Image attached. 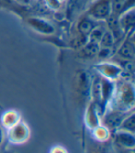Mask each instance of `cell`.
Listing matches in <instances>:
<instances>
[{"instance_id": "6da1fadb", "label": "cell", "mask_w": 135, "mask_h": 153, "mask_svg": "<svg viewBox=\"0 0 135 153\" xmlns=\"http://www.w3.org/2000/svg\"><path fill=\"white\" fill-rule=\"evenodd\" d=\"M112 0H96L89 7L87 15L96 22L107 21L112 15Z\"/></svg>"}, {"instance_id": "7a4b0ae2", "label": "cell", "mask_w": 135, "mask_h": 153, "mask_svg": "<svg viewBox=\"0 0 135 153\" xmlns=\"http://www.w3.org/2000/svg\"><path fill=\"white\" fill-rule=\"evenodd\" d=\"M132 87H129V85H122L119 96L116 97V104L113 106V109L120 110L123 111H129L133 108L134 97H133Z\"/></svg>"}, {"instance_id": "3957f363", "label": "cell", "mask_w": 135, "mask_h": 153, "mask_svg": "<svg viewBox=\"0 0 135 153\" xmlns=\"http://www.w3.org/2000/svg\"><path fill=\"white\" fill-rule=\"evenodd\" d=\"M129 111H123L120 110H115L106 112L104 117V123L105 125L111 130H118L122 121L129 115Z\"/></svg>"}, {"instance_id": "277c9868", "label": "cell", "mask_w": 135, "mask_h": 153, "mask_svg": "<svg viewBox=\"0 0 135 153\" xmlns=\"http://www.w3.org/2000/svg\"><path fill=\"white\" fill-rule=\"evenodd\" d=\"M119 24L124 33L133 32L134 28V8H131L122 12L118 17Z\"/></svg>"}, {"instance_id": "5b68a950", "label": "cell", "mask_w": 135, "mask_h": 153, "mask_svg": "<svg viewBox=\"0 0 135 153\" xmlns=\"http://www.w3.org/2000/svg\"><path fill=\"white\" fill-rule=\"evenodd\" d=\"M27 22L35 31L40 32L42 33L50 34L53 33L54 31H55L51 23L43 19H40V18H30V19L27 20Z\"/></svg>"}, {"instance_id": "8992f818", "label": "cell", "mask_w": 135, "mask_h": 153, "mask_svg": "<svg viewBox=\"0 0 135 153\" xmlns=\"http://www.w3.org/2000/svg\"><path fill=\"white\" fill-rule=\"evenodd\" d=\"M96 25L98 24L95 20H94L89 15H85L84 17H82L79 20L77 23V30L80 33V34L88 36L89 33L93 31V29Z\"/></svg>"}, {"instance_id": "52a82bcc", "label": "cell", "mask_w": 135, "mask_h": 153, "mask_svg": "<svg viewBox=\"0 0 135 153\" xmlns=\"http://www.w3.org/2000/svg\"><path fill=\"white\" fill-rule=\"evenodd\" d=\"M116 142L121 147L132 149L134 148V144H135L134 134L128 133V132H125V131L117 130Z\"/></svg>"}, {"instance_id": "ba28073f", "label": "cell", "mask_w": 135, "mask_h": 153, "mask_svg": "<svg viewBox=\"0 0 135 153\" xmlns=\"http://www.w3.org/2000/svg\"><path fill=\"white\" fill-rule=\"evenodd\" d=\"M119 55L126 60H132L134 58V45L130 40H126L119 49Z\"/></svg>"}, {"instance_id": "9c48e42d", "label": "cell", "mask_w": 135, "mask_h": 153, "mask_svg": "<svg viewBox=\"0 0 135 153\" xmlns=\"http://www.w3.org/2000/svg\"><path fill=\"white\" fill-rule=\"evenodd\" d=\"M118 130L125 131V132H128V133H131V134H134V130H135V115H134L133 111H131L122 121V123L120 125V127L118 128Z\"/></svg>"}, {"instance_id": "30bf717a", "label": "cell", "mask_w": 135, "mask_h": 153, "mask_svg": "<svg viewBox=\"0 0 135 153\" xmlns=\"http://www.w3.org/2000/svg\"><path fill=\"white\" fill-rule=\"evenodd\" d=\"M99 48H100L99 44L87 41L82 47V54L83 55V57L93 58L97 55Z\"/></svg>"}, {"instance_id": "8fae6325", "label": "cell", "mask_w": 135, "mask_h": 153, "mask_svg": "<svg viewBox=\"0 0 135 153\" xmlns=\"http://www.w3.org/2000/svg\"><path fill=\"white\" fill-rule=\"evenodd\" d=\"M105 29L104 28L103 26L96 25L94 28L93 29V31L89 33L88 37H87L88 41L99 44V42H100L102 36H103V34L105 33Z\"/></svg>"}, {"instance_id": "7c38bea8", "label": "cell", "mask_w": 135, "mask_h": 153, "mask_svg": "<svg viewBox=\"0 0 135 153\" xmlns=\"http://www.w3.org/2000/svg\"><path fill=\"white\" fill-rule=\"evenodd\" d=\"M114 44H115V37H114L113 33L109 30H105L100 42H99V46L101 48H112Z\"/></svg>"}, {"instance_id": "4fadbf2b", "label": "cell", "mask_w": 135, "mask_h": 153, "mask_svg": "<svg viewBox=\"0 0 135 153\" xmlns=\"http://www.w3.org/2000/svg\"><path fill=\"white\" fill-rule=\"evenodd\" d=\"M46 5L51 10H57L60 7L61 1H59V0H46Z\"/></svg>"}, {"instance_id": "5bb4252c", "label": "cell", "mask_w": 135, "mask_h": 153, "mask_svg": "<svg viewBox=\"0 0 135 153\" xmlns=\"http://www.w3.org/2000/svg\"><path fill=\"white\" fill-rule=\"evenodd\" d=\"M16 1L20 3H23V4H29L31 2V0H16Z\"/></svg>"}, {"instance_id": "9a60e30c", "label": "cell", "mask_w": 135, "mask_h": 153, "mask_svg": "<svg viewBox=\"0 0 135 153\" xmlns=\"http://www.w3.org/2000/svg\"><path fill=\"white\" fill-rule=\"evenodd\" d=\"M2 141H3V131L0 128V145L2 144Z\"/></svg>"}, {"instance_id": "2e32d148", "label": "cell", "mask_w": 135, "mask_h": 153, "mask_svg": "<svg viewBox=\"0 0 135 153\" xmlns=\"http://www.w3.org/2000/svg\"><path fill=\"white\" fill-rule=\"evenodd\" d=\"M5 1H7V2H10V1H11V0H5Z\"/></svg>"}, {"instance_id": "e0dca14e", "label": "cell", "mask_w": 135, "mask_h": 153, "mask_svg": "<svg viewBox=\"0 0 135 153\" xmlns=\"http://www.w3.org/2000/svg\"><path fill=\"white\" fill-rule=\"evenodd\" d=\"M59 1H61V2H62V1H64V0H59Z\"/></svg>"}]
</instances>
